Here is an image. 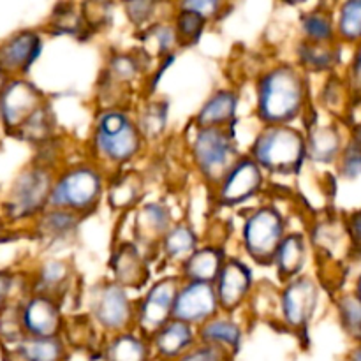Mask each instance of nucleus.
Listing matches in <instances>:
<instances>
[{"instance_id": "nucleus-1", "label": "nucleus", "mask_w": 361, "mask_h": 361, "mask_svg": "<svg viewBox=\"0 0 361 361\" xmlns=\"http://www.w3.org/2000/svg\"><path fill=\"white\" fill-rule=\"evenodd\" d=\"M305 78L293 66L267 71L257 85V116L268 126H288L305 108Z\"/></svg>"}, {"instance_id": "nucleus-2", "label": "nucleus", "mask_w": 361, "mask_h": 361, "mask_svg": "<svg viewBox=\"0 0 361 361\" xmlns=\"http://www.w3.org/2000/svg\"><path fill=\"white\" fill-rule=\"evenodd\" d=\"M250 157L277 175H295L307 159V137L291 126H268L256 137Z\"/></svg>"}, {"instance_id": "nucleus-3", "label": "nucleus", "mask_w": 361, "mask_h": 361, "mask_svg": "<svg viewBox=\"0 0 361 361\" xmlns=\"http://www.w3.org/2000/svg\"><path fill=\"white\" fill-rule=\"evenodd\" d=\"M143 134L136 120L123 109H106L97 116L94 134L95 154L109 164H126L140 154Z\"/></svg>"}, {"instance_id": "nucleus-4", "label": "nucleus", "mask_w": 361, "mask_h": 361, "mask_svg": "<svg viewBox=\"0 0 361 361\" xmlns=\"http://www.w3.org/2000/svg\"><path fill=\"white\" fill-rule=\"evenodd\" d=\"M190 154L201 176L219 185L240 161L233 127H196Z\"/></svg>"}, {"instance_id": "nucleus-5", "label": "nucleus", "mask_w": 361, "mask_h": 361, "mask_svg": "<svg viewBox=\"0 0 361 361\" xmlns=\"http://www.w3.org/2000/svg\"><path fill=\"white\" fill-rule=\"evenodd\" d=\"M55 180L53 169L46 166L35 164L23 169L4 201V219L11 222L37 219L42 212L48 210Z\"/></svg>"}, {"instance_id": "nucleus-6", "label": "nucleus", "mask_w": 361, "mask_h": 361, "mask_svg": "<svg viewBox=\"0 0 361 361\" xmlns=\"http://www.w3.org/2000/svg\"><path fill=\"white\" fill-rule=\"evenodd\" d=\"M102 192L104 176L99 168L92 164H78L56 176L48 208H60L83 215L97 207Z\"/></svg>"}, {"instance_id": "nucleus-7", "label": "nucleus", "mask_w": 361, "mask_h": 361, "mask_svg": "<svg viewBox=\"0 0 361 361\" xmlns=\"http://www.w3.org/2000/svg\"><path fill=\"white\" fill-rule=\"evenodd\" d=\"M284 238L286 222L281 212L271 207L254 210L242 229L243 247L247 254L259 264L274 263Z\"/></svg>"}, {"instance_id": "nucleus-8", "label": "nucleus", "mask_w": 361, "mask_h": 361, "mask_svg": "<svg viewBox=\"0 0 361 361\" xmlns=\"http://www.w3.org/2000/svg\"><path fill=\"white\" fill-rule=\"evenodd\" d=\"M90 316L101 330L116 335L130 331L136 324V305L127 295V289L113 282H102L90 295Z\"/></svg>"}, {"instance_id": "nucleus-9", "label": "nucleus", "mask_w": 361, "mask_h": 361, "mask_svg": "<svg viewBox=\"0 0 361 361\" xmlns=\"http://www.w3.org/2000/svg\"><path fill=\"white\" fill-rule=\"evenodd\" d=\"M182 277H164L152 284L147 295L136 303V324L141 335L152 338L173 319L176 296L182 288Z\"/></svg>"}, {"instance_id": "nucleus-10", "label": "nucleus", "mask_w": 361, "mask_h": 361, "mask_svg": "<svg viewBox=\"0 0 361 361\" xmlns=\"http://www.w3.org/2000/svg\"><path fill=\"white\" fill-rule=\"evenodd\" d=\"M219 314H221V303H219L215 284L183 282L176 296L173 319L200 328L217 317Z\"/></svg>"}, {"instance_id": "nucleus-11", "label": "nucleus", "mask_w": 361, "mask_h": 361, "mask_svg": "<svg viewBox=\"0 0 361 361\" xmlns=\"http://www.w3.org/2000/svg\"><path fill=\"white\" fill-rule=\"evenodd\" d=\"M44 106L41 90L23 78H11L0 95V118L6 129L18 133L20 127Z\"/></svg>"}, {"instance_id": "nucleus-12", "label": "nucleus", "mask_w": 361, "mask_h": 361, "mask_svg": "<svg viewBox=\"0 0 361 361\" xmlns=\"http://www.w3.org/2000/svg\"><path fill=\"white\" fill-rule=\"evenodd\" d=\"M317 303V288L312 279L296 277L288 282L281 295L284 323L295 331H305Z\"/></svg>"}, {"instance_id": "nucleus-13", "label": "nucleus", "mask_w": 361, "mask_h": 361, "mask_svg": "<svg viewBox=\"0 0 361 361\" xmlns=\"http://www.w3.org/2000/svg\"><path fill=\"white\" fill-rule=\"evenodd\" d=\"M263 187V169L252 157H240V161L233 166L231 171L226 175L217 185V197L226 207L245 203L252 196H256Z\"/></svg>"}, {"instance_id": "nucleus-14", "label": "nucleus", "mask_w": 361, "mask_h": 361, "mask_svg": "<svg viewBox=\"0 0 361 361\" xmlns=\"http://www.w3.org/2000/svg\"><path fill=\"white\" fill-rule=\"evenodd\" d=\"M21 324L27 337H60L63 319L59 302L44 295H32L21 305Z\"/></svg>"}, {"instance_id": "nucleus-15", "label": "nucleus", "mask_w": 361, "mask_h": 361, "mask_svg": "<svg viewBox=\"0 0 361 361\" xmlns=\"http://www.w3.org/2000/svg\"><path fill=\"white\" fill-rule=\"evenodd\" d=\"M42 51L41 35L34 30H20L0 44V69L9 76L27 74Z\"/></svg>"}, {"instance_id": "nucleus-16", "label": "nucleus", "mask_w": 361, "mask_h": 361, "mask_svg": "<svg viewBox=\"0 0 361 361\" xmlns=\"http://www.w3.org/2000/svg\"><path fill=\"white\" fill-rule=\"evenodd\" d=\"M250 289H252L250 268L235 257L226 259L221 275L215 281V291H217L222 312L231 314L233 310L242 307V303L249 298Z\"/></svg>"}, {"instance_id": "nucleus-17", "label": "nucleus", "mask_w": 361, "mask_h": 361, "mask_svg": "<svg viewBox=\"0 0 361 361\" xmlns=\"http://www.w3.org/2000/svg\"><path fill=\"white\" fill-rule=\"evenodd\" d=\"M154 360L157 361H178L192 348L200 344L197 328L182 321L171 319L150 338Z\"/></svg>"}, {"instance_id": "nucleus-18", "label": "nucleus", "mask_w": 361, "mask_h": 361, "mask_svg": "<svg viewBox=\"0 0 361 361\" xmlns=\"http://www.w3.org/2000/svg\"><path fill=\"white\" fill-rule=\"evenodd\" d=\"M226 263L224 252L219 247H200L185 263L182 264L180 277L183 282H207L215 284Z\"/></svg>"}, {"instance_id": "nucleus-19", "label": "nucleus", "mask_w": 361, "mask_h": 361, "mask_svg": "<svg viewBox=\"0 0 361 361\" xmlns=\"http://www.w3.org/2000/svg\"><path fill=\"white\" fill-rule=\"evenodd\" d=\"M171 214L169 208L161 201L155 203H147L137 210L136 214V236L140 243H159L161 245L162 238L168 235L171 229Z\"/></svg>"}, {"instance_id": "nucleus-20", "label": "nucleus", "mask_w": 361, "mask_h": 361, "mask_svg": "<svg viewBox=\"0 0 361 361\" xmlns=\"http://www.w3.org/2000/svg\"><path fill=\"white\" fill-rule=\"evenodd\" d=\"M197 338H200V344L214 345L235 356L242 345L243 331L236 321H233L229 316L219 314L217 317L197 328Z\"/></svg>"}, {"instance_id": "nucleus-21", "label": "nucleus", "mask_w": 361, "mask_h": 361, "mask_svg": "<svg viewBox=\"0 0 361 361\" xmlns=\"http://www.w3.org/2000/svg\"><path fill=\"white\" fill-rule=\"evenodd\" d=\"M102 356L106 361H152L154 351L150 338L140 331H123L111 335L102 349Z\"/></svg>"}, {"instance_id": "nucleus-22", "label": "nucleus", "mask_w": 361, "mask_h": 361, "mask_svg": "<svg viewBox=\"0 0 361 361\" xmlns=\"http://www.w3.org/2000/svg\"><path fill=\"white\" fill-rule=\"evenodd\" d=\"M115 282L122 288H141L148 281V268L134 243H123L113 256Z\"/></svg>"}, {"instance_id": "nucleus-23", "label": "nucleus", "mask_w": 361, "mask_h": 361, "mask_svg": "<svg viewBox=\"0 0 361 361\" xmlns=\"http://www.w3.org/2000/svg\"><path fill=\"white\" fill-rule=\"evenodd\" d=\"M238 95L233 90H219L208 99L196 115V127H231L235 122Z\"/></svg>"}, {"instance_id": "nucleus-24", "label": "nucleus", "mask_w": 361, "mask_h": 361, "mask_svg": "<svg viewBox=\"0 0 361 361\" xmlns=\"http://www.w3.org/2000/svg\"><path fill=\"white\" fill-rule=\"evenodd\" d=\"M274 263L277 267L279 277L286 279L288 282L300 277L307 263V242L303 235H300V233L286 235L284 242L279 247Z\"/></svg>"}, {"instance_id": "nucleus-25", "label": "nucleus", "mask_w": 361, "mask_h": 361, "mask_svg": "<svg viewBox=\"0 0 361 361\" xmlns=\"http://www.w3.org/2000/svg\"><path fill=\"white\" fill-rule=\"evenodd\" d=\"M342 137L337 127L319 126L312 127L307 136V157L316 162H334L341 159Z\"/></svg>"}, {"instance_id": "nucleus-26", "label": "nucleus", "mask_w": 361, "mask_h": 361, "mask_svg": "<svg viewBox=\"0 0 361 361\" xmlns=\"http://www.w3.org/2000/svg\"><path fill=\"white\" fill-rule=\"evenodd\" d=\"M13 356L18 361H66L67 349L60 337H25Z\"/></svg>"}, {"instance_id": "nucleus-27", "label": "nucleus", "mask_w": 361, "mask_h": 361, "mask_svg": "<svg viewBox=\"0 0 361 361\" xmlns=\"http://www.w3.org/2000/svg\"><path fill=\"white\" fill-rule=\"evenodd\" d=\"M83 215H78L69 210L60 208H48L37 217V231L42 238L59 242V240L71 238L76 233Z\"/></svg>"}, {"instance_id": "nucleus-28", "label": "nucleus", "mask_w": 361, "mask_h": 361, "mask_svg": "<svg viewBox=\"0 0 361 361\" xmlns=\"http://www.w3.org/2000/svg\"><path fill=\"white\" fill-rule=\"evenodd\" d=\"M161 249L169 261L183 264L200 247H197V235L187 222L175 224L162 238Z\"/></svg>"}, {"instance_id": "nucleus-29", "label": "nucleus", "mask_w": 361, "mask_h": 361, "mask_svg": "<svg viewBox=\"0 0 361 361\" xmlns=\"http://www.w3.org/2000/svg\"><path fill=\"white\" fill-rule=\"evenodd\" d=\"M71 281V267L66 261L49 259L39 267L35 279V295H44L59 302L60 293L66 291Z\"/></svg>"}, {"instance_id": "nucleus-30", "label": "nucleus", "mask_w": 361, "mask_h": 361, "mask_svg": "<svg viewBox=\"0 0 361 361\" xmlns=\"http://www.w3.org/2000/svg\"><path fill=\"white\" fill-rule=\"evenodd\" d=\"M302 30L307 42L314 44H330L337 35V23L326 11H310L302 18Z\"/></svg>"}, {"instance_id": "nucleus-31", "label": "nucleus", "mask_w": 361, "mask_h": 361, "mask_svg": "<svg viewBox=\"0 0 361 361\" xmlns=\"http://www.w3.org/2000/svg\"><path fill=\"white\" fill-rule=\"evenodd\" d=\"M141 189H143V180L137 173H123L118 180L113 182V185H109V207H113L115 210L133 207L137 197L141 196Z\"/></svg>"}, {"instance_id": "nucleus-32", "label": "nucleus", "mask_w": 361, "mask_h": 361, "mask_svg": "<svg viewBox=\"0 0 361 361\" xmlns=\"http://www.w3.org/2000/svg\"><path fill=\"white\" fill-rule=\"evenodd\" d=\"M145 48L150 55H168L173 56V48L180 44L178 34L175 30V25L168 23H154L143 32Z\"/></svg>"}, {"instance_id": "nucleus-33", "label": "nucleus", "mask_w": 361, "mask_h": 361, "mask_svg": "<svg viewBox=\"0 0 361 361\" xmlns=\"http://www.w3.org/2000/svg\"><path fill=\"white\" fill-rule=\"evenodd\" d=\"M166 120H168V106L164 102H150L141 109L136 123L145 140H152L164 133Z\"/></svg>"}, {"instance_id": "nucleus-34", "label": "nucleus", "mask_w": 361, "mask_h": 361, "mask_svg": "<svg viewBox=\"0 0 361 361\" xmlns=\"http://www.w3.org/2000/svg\"><path fill=\"white\" fill-rule=\"evenodd\" d=\"M337 34L344 41L361 42V0L342 4L337 18Z\"/></svg>"}, {"instance_id": "nucleus-35", "label": "nucleus", "mask_w": 361, "mask_h": 361, "mask_svg": "<svg viewBox=\"0 0 361 361\" xmlns=\"http://www.w3.org/2000/svg\"><path fill=\"white\" fill-rule=\"evenodd\" d=\"M208 21L203 16L189 9H183L178 6V13H176L175 20V30L178 34L180 44H194L197 39L201 37L204 30V25Z\"/></svg>"}, {"instance_id": "nucleus-36", "label": "nucleus", "mask_w": 361, "mask_h": 361, "mask_svg": "<svg viewBox=\"0 0 361 361\" xmlns=\"http://www.w3.org/2000/svg\"><path fill=\"white\" fill-rule=\"evenodd\" d=\"M300 56H302V62L305 63L307 69L312 71H328L335 63V53L331 51L330 44L305 42Z\"/></svg>"}, {"instance_id": "nucleus-37", "label": "nucleus", "mask_w": 361, "mask_h": 361, "mask_svg": "<svg viewBox=\"0 0 361 361\" xmlns=\"http://www.w3.org/2000/svg\"><path fill=\"white\" fill-rule=\"evenodd\" d=\"M338 314L345 330L361 338V300L356 295H345L338 300Z\"/></svg>"}, {"instance_id": "nucleus-38", "label": "nucleus", "mask_w": 361, "mask_h": 361, "mask_svg": "<svg viewBox=\"0 0 361 361\" xmlns=\"http://www.w3.org/2000/svg\"><path fill=\"white\" fill-rule=\"evenodd\" d=\"M18 136L23 137V140L32 141V143H41V141H46V137L49 136V116L48 109H46V104L42 106L39 111H35L23 126L18 130Z\"/></svg>"}, {"instance_id": "nucleus-39", "label": "nucleus", "mask_w": 361, "mask_h": 361, "mask_svg": "<svg viewBox=\"0 0 361 361\" xmlns=\"http://www.w3.org/2000/svg\"><path fill=\"white\" fill-rule=\"evenodd\" d=\"M140 74V63L130 55H115L109 60V81L127 85Z\"/></svg>"}, {"instance_id": "nucleus-40", "label": "nucleus", "mask_w": 361, "mask_h": 361, "mask_svg": "<svg viewBox=\"0 0 361 361\" xmlns=\"http://www.w3.org/2000/svg\"><path fill=\"white\" fill-rule=\"evenodd\" d=\"M341 173L345 178H356V176L361 175V141H351L342 150Z\"/></svg>"}, {"instance_id": "nucleus-41", "label": "nucleus", "mask_w": 361, "mask_h": 361, "mask_svg": "<svg viewBox=\"0 0 361 361\" xmlns=\"http://www.w3.org/2000/svg\"><path fill=\"white\" fill-rule=\"evenodd\" d=\"M178 361H233V356L214 345L197 344Z\"/></svg>"}, {"instance_id": "nucleus-42", "label": "nucleus", "mask_w": 361, "mask_h": 361, "mask_svg": "<svg viewBox=\"0 0 361 361\" xmlns=\"http://www.w3.org/2000/svg\"><path fill=\"white\" fill-rule=\"evenodd\" d=\"M123 7H126L129 20L133 21L136 27H141V25H145L147 21H150L152 14L155 13L154 2H129Z\"/></svg>"}, {"instance_id": "nucleus-43", "label": "nucleus", "mask_w": 361, "mask_h": 361, "mask_svg": "<svg viewBox=\"0 0 361 361\" xmlns=\"http://www.w3.org/2000/svg\"><path fill=\"white\" fill-rule=\"evenodd\" d=\"M180 7L183 9H189L197 13L200 16H203L204 20H212V18L219 16V11L224 7V4L215 2V0H192V2H183L180 4Z\"/></svg>"}, {"instance_id": "nucleus-44", "label": "nucleus", "mask_w": 361, "mask_h": 361, "mask_svg": "<svg viewBox=\"0 0 361 361\" xmlns=\"http://www.w3.org/2000/svg\"><path fill=\"white\" fill-rule=\"evenodd\" d=\"M14 275L7 270H0V314L9 305V296L13 293Z\"/></svg>"}, {"instance_id": "nucleus-45", "label": "nucleus", "mask_w": 361, "mask_h": 361, "mask_svg": "<svg viewBox=\"0 0 361 361\" xmlns=\"http://www.w3.org/2000/svg\"><path fill=\"white\" fill-rule=\"evenodd\" d=\"M351 85L361 92V42L351 63Z\"/></svg>"}, {"instance_id": "nucleus-46", "label": "nucleus", "mask_w": 361, "mask_h": 361, "mask_svg": "<svg viewBox=\"0 0 361 361\" xmlns=\"http://www.w3.org/2000/svg\"><path fill=\"white\" fill-rule=\"evenodd\" d=\"M349 231H351L353 238L361 245V212H356L349 217Z\"/></svg>"}, {"instance_id": "nucleus-47", "label": "nucleus", "mask_w": 361, "mask_h": 361, "mask_svg": "<svg viewBox=\"0 0 361 361\" xmlns=\"http://www.w3.org/2000/svg\"><path fill=\"white\" fill-rule=\"evenodd\" d=\"M9 80H11L9 74H6L2 69H0V95H2L4 88L7 87V83H9Z\"/></svg>"}, {"instance_id": "nucleus-48", "label": "nucleus", "mask_w": 361, "mask_h": 361, "mask_svg": "<svg viewBox=\"0 0 361 361\" xmlns=\"http://www.w3.org/2000/svg\"><path fill=\"white\" fill-rule=\"evenodd\" d=\"M349 361H361V348L356 349V351L353 353V356L349 358Z\"/></svg>"}, {"instance_id": "nucleus-49", "label": "nucleus", "mask_w": 361, "mask_h": 361, "mask_svg": "<svg viewBox=\"0 0 361 361\" xmlns=\"http://www.w3.org/2000/svg\"><path fill=\"white\" fill-rule=\"evenodd\" d=\"M4 231H6V219L0 217V238H2Z\"/></svg>"}, {"instance_id": "nucleus-50", "label": "nucleus", "mask_w": 361, "mask_h": 361, "mask_svg": "<svg viewBox=\"0 0 361 361\" xmlns=\"http://www.w3.org/2000/svg\"><path fill=\"white\" fill-rule=\"evenodd\" d=\"M356 296H358V298L361 300V277H360V281H358V288H356Z\"/></svg>"}]
</instances>
